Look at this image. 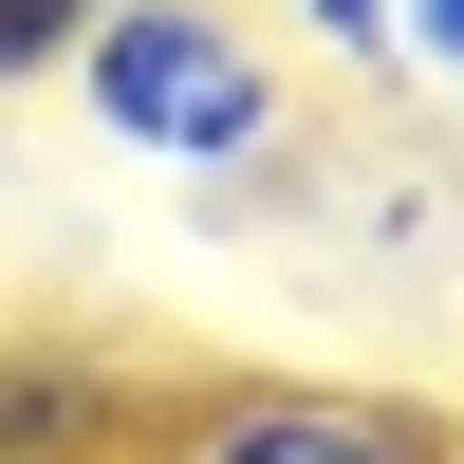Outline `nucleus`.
<instances>
[{
  "label": "nucleus",
  "mask_w": 464,
  "mask_h": 464,
  "mask_svg": "<svg viewBox=\"0 0 464 464\" xmlns=\"http://www.w3.org/2000/svg\"><path fill=\"white\" fill-rule=\"evenodd\" d=\"M74 37H93V0H0V93L74 74Z\"/></svg>",
  "instance_id": "obj_4"
},
{
  "label": "nucleus",
  "mask_w": 464,
  "mask_h": 464,
  "mask_svg": "<svg viewBox=\"0 0 464 464\" xmlns=\"http://www.w3.org/2000/svg\"><path fill=\"white\" fill-rule=\"evenodd\" d=\"M149 464H464V446L446 409L353 391V372H205V391H168Z\"/></svg>",
  "instance_id": "obj_2"
},
{
  "label": "nucleus",
  "mask_w": 464,
  "mask_h": 464,
  "mask_svg": "<svg viewBox=\"0 0 464 464\" xmlns=\"http://www.w3.org/2000/svg\"><path fill=\"white\" fill-rule=\"evenodd\" d=\"M391 56H409V74H446V93H464V0H391Z\"/></svg>",
  "instance_id": "obj_5"
},
{
  "label": "nucleus",
  "mask_w": 464,
  "mask_h": 464,
  "mask_svg": "<svg viewBox=\"0 0 464 464\" xmlns=\"http://www.w3.org/2000/svg\"><path fill=\"white\" fill-rule=\"evenodd\" d=\"M297 37H316V56H391V0H279Z\"/></svg>",
  "instance_id": "obj_6"
},
{
  "label": "nucleus",
  "mask_w": 464,
  "mask_h": 464,
  "mask_svg": "<svg viewBox=\"0 0 464 464\" xmlns=\"http://www.w3.org/2000/svg\"><path fill=\"white\" fill-rule=\"evenodd\" d=\"M168 428V391L111 353H74V334H0V464H149Z\"/></svg>",
  "instance_id": "obj_3"
},
{
  "label": "nucleus",
  "mask_w": 464,
  "mask_h": 464,
  "mask_svg": "<svg viewBox=\"0 0 464 464\" xmlns=\"http://www.w3.org/2000/svg\"><path fill=\"white\" fill-rule=\"evenodd\" d=\"M74 111H93L130 168H168V186H260L297 149L279 56H260L223 0H111V19L74 37Z\"/></svg>",
  "instance_id": "obj_1"
}]
</instances>
